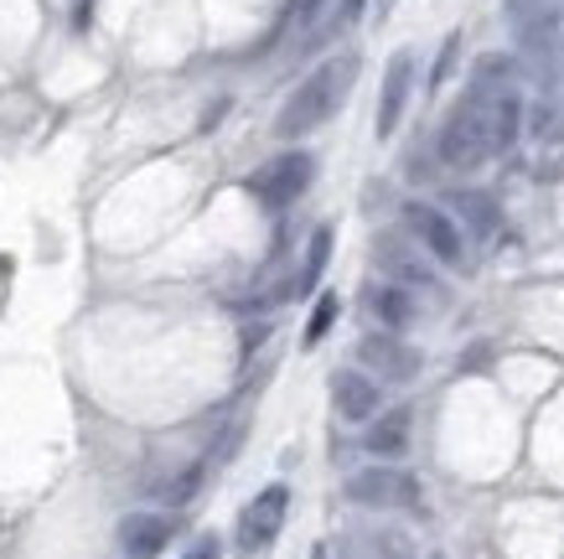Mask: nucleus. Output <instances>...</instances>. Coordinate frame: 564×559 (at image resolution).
Returning a JSON list of instances; mask_svg holds the SVG:
<instances>
[{"label": "nucleus", "instance_id": "nucleus-1", "mask_svg": "<svg viewBox=\"0 0 564 559\" xmlns=\"http://www.w3.org/2000/svg\"><path fill=\"white\" fill-rule=\"evenodd\" d=\"M352 78H358V57H352V52H347V57L322 63V68L311 73L306 84L285 99V109H280V119H274V136H280V140H301V136H311L316 125H326V119L337 115V104L347 99Z\"/></svg>", "mask_w": 564, "mask_h": 559}, {"label": "nucleus", "instance_id": "nucleus-2", "mask_svg": "<svg viewBox=\"0 0 564 559\" xmlns=\"http://www.w3.org/2000/svg\"><path fill=\"white\" fill-rule=\"evenodd\" d=\"M487 155H492V99H487V88L477 84L456 104V115L445 119L441 161L456 171H471V166H481Z\"/></svg>", "mask_w": 564, "mask_h": 559}, {"label": "nucleus", "instance_id": "nucleus-3", "mask_svg": "<svg viewBox=\"0 0 564 559\" xmlns=\"http://www.w3.org/2000/svg\"><path fill=\"white\" fill-rule=\"evenodd\" d=\"M311 171H316V161H311L306 151L274 155L270 166H259L254 176H249V192H254L264 207H291L295 197L311 186Z\"/></svg>", "mask_w": 564, "mask_h": 559}, {"label": "nucleus", "instance_id": "nucleus-4", "mask_svg": "<svg viewBox=\"0 0 564 559\" xmlns=\"http://www.w3.org/2000/svg\"><path fill=\"white\" fill-rule=\"evenodd\" d=\"M347 497L362 508H420V482L404 472H389V466H373V472H358L347 482Z\"/></svg>", "mask_w": 564, "mask_h": 559}, {"label": "nucleus", "instance_id": "nucleus-5", "mask_svg": "<svg viewBox=\"0 0 564 559\" xmlns=\"http://www.w3.org/2000/svg\"><path fill=\"white\" fill-rule=\"evenodd\" d=\"M285 508H291V492L280 487H264L243 508V518H239V555H259V549H270L274 544V534H280V524H285Z\"/></svg>", "mask_w": 564, "mask_h": 559}, {"label": "nucleus", "instance_id": "nucleus-6", "mask_svg": "<svg viewBox=\"0 0 564 559\" xmlns=\"http://www.w3.org/2000/svg\"><path fill=\"white\" fill-rule=\"evenodd\" d=\"M404 228H410L420 244H425L430 255L441 259V265H462V234H456V223L435 213L430 203H410L404 207Z\"/></svg>", "mask_w": 564, "mask_h": 559}, {"label": "nucleus", "instance_id": "nucleus-7", "mask_svg": "<svg viewBox=\"0 0 564 559\" xmlns=\"http://www.w3.org/2000/svg\"><path fill=\"white\" fill-rule=\"evenodd\" d=\"M410 84H414V57L410 52H393L389 73H383V88H378V140H389L393 130H399V115H404Z\"/></svg>", "mask_w": 564, "mask_h": 559}, {"label": "nucleus", "instance_id": "nucleus-8", "mask_svg": "<svg viewBox=\"0 0 564 559\" xmlns=\"http://www.w3.org/2000/svg\"><path fill=\"white\" fill-rule=\"evenodd\" d=\"M358 357L368 363V368L383 373V378H393V384H410L414 373H420V353H414V347H404V342H393V332L362 337Z\"/></svg>", "mask_w": 564, "mask_h": 559}, {"label": "nucleus", "instance_id": "nucleus-9", "mask_svg": "<svg viewBox=\"0 0 564 559\" xmlns=\"http://www.w3.org/2000/svg\"><path fill=\"white\" fill-rule=\"evenodd\" d=\"M176 524L172 518H161V513H130L120 524V544L130 559H155L166 544H172Z\"/></svg>", "mask_w": 564, "mask_h": 559}, {"label": "nucleus", "instance_id": "nucleus-10", "mask_svg": "<svg viewBox=\"0 0 564 559\" xmlns=\"http://www.w3.org/2000/svg\"><path fill=\"white\" fill-rule=\"evenodd\" d=\"M343 559H420V549L399 528H368V534H352L343 544Z\"/></svg>", "mask_w": 564, "mask_h": 559}, {"label": "nucleus", "instance_id": "nucleus-11", "mask_svg": "<svg viewBox=\"0 0 564 559\" xmlns=\"http://www.w3.org/2000/svg\"><path fill=\"white\" fill-rule=\"evenodd\" d=\"M332 399H337V409H343L347 420H368V415H378V384L373 378H362V373H352V368L332 373Z\"/></svg>", "mask_w": 564, "mask_h": 559}, {"label": "nucleus", "instance_id": "nucleus-12", "mask_svg": "<svg viewBox=\"0 0 564 559\" xmlns=\"http://www.w3.org/2000/svg\"><path fill=\"white\" fill-rule=\"evenodd\" d=\"M368 305H373V316L389 326V332H404V326L414 322V301L399 286H373L368 290Z\"/></svg>", "mask_w": 564, "mask_h": 559}, {"label": "nucleus", "instance_id": "nucleus-13", "mask_svg": "<svg viewBox=\"0 0 564 559\" xmlns=\"http://www.w3.org/2000/svg\"><path fill=\"white\" fill-rule=\"evenodd\" d=\"M368 451L373 456H399L404 445H410V409H393V415H383V420L368 430Z\"/></svg>", "mask_w": 564, "mask_h": 559}, {"label": "nucleus", "instance_id": "nucleus-14", "mask_svg": "<svg viewBox=\"0 0 564 559\" xmlns=\"http://www.w3.org/2000/svg\"><path fill=\"white\" fill-rule=\"evenodd\" d=\"M518 125H523V104H518V94H497L492 99V151H508V146H513Z\"/></svg>", "mask_w": 564, "mask_h": 559}, {"label": "nucleus", "instance_id": "nucleus-15", "mask_svg": "<svg viewBox=\"0 0 564 559\" xmlns=\"http://www.w3.org/2000/svg\"><path fill=\"white\" fill-rule=\"evenodd\" d=\"M326 259H332V228H316L311 234V249H306V265H301V275H295V295H306V290H316V280H322V270H326Z\"/></svg>", "mask_w": 564, "mask_h": 559}, {"label": "nucleus", "instance_id": "nucleus-16", "mask_svg": "<svg viewBox=\"0 0 564 559\" xmlns=\"http://www.w3.org/2000/svg\"><path fill=\"white\" fill-rule=\"evenodd\" d=\"M456 213L471 223V234H481V238L497 234V203L487 192H456Z\"/></svg>", "mask_w": 564, "mask_h": 559}, {"label": "nucleus", "instance_id": "nucleus-17", "mask_svg": "<svg viewBox=\"0 0 564 559\" xmlns=\"http://www.w3.org/2000/svg\"><path fill=\"white\" fill-rule=\"evenodd\" d=\"M378 265H389V270L399 275V280H410V286H425V280H430L425 265H420V259H410L404 249H399V244H389V238L378 244Z\"/></svg>", "mask_w": 564, "mask_h": 559}, {"label": "nucleus", "instance_id": "nucleus-18", "mask_svg": "<svg viewBox=\"0 0 564 559\" xmlns=\"http://www.w3.org/2000/svg\"><path fill=\"white\" fill-rule=\"evenodd\" d=\"M337 311H343V301L326 290L322 301H316V311H311V322H306V347H316V342L332 332V322H337Z\"/></svg>", "mask_w": 564, "mask_h": 559}, {"label": "nucleus", "instance_id": "nucleus-19", "mask_svg": "<svg viewBox=\"0 0 564 559\" xmlns=\"http://www.w3.org/2000/svg\"><path fill=\"white\" fill-rule=\"evenodd\" d=\"M203 472H207V461H197V466H187V472L176 476L172 487H166V503H187L192 492L203 487Z\"/></svg>", "mask_w": 564, "mask_h": 559}, {"label": "nucleus", "instance_id": "nucleus-20", "mask_svg": "<svg viewBox=\"0 0 564 559\" xmlns=\"http://www.w3.org/2000/svg\"><path fill=\"white\" fill-rule=\"evenodd\" d=\"M456 52H462V36L451 32V36H445V47H441V63H435V73H430V88H441L445 78H451V63H456Z\"/></svg>", "mask_w": 564, "mask_h": 559}, {"label": "nucleus", "instance_id": "nucleus-21", "mask_svg": "<svg viewBox=\"0 0 564 559\" xmlns=\"http://www.w3.org/2000/svg\"><path fill=\"white\" fill-rule=\"evenodd\" d=\"M322 6H326V0H295V21H301V26H311V21L322 17Z\"/></svg>", "mask_w": 564, "mask_h": 559}, {"label": "nucleus", "instance_id": "nucleus-22", "mask_svg": "<svg viewBox=\"0 0 564 559\" xmlns=\"http://www.w3.org/2000/svg\"><path fill=\"white\" fill-rule=\"evenodd\" d=\"M187 559H218V539H213V534H207V539H197L187 549Z\"/></svg>", "mask_w": 564, "mask_h": 559}, {"label": "nucleus", "instance_id": "nucleus-23", "mask_svg": "<svg viewBox=\"0 0 564 559\" xmlns=\"http://www.w3.org/2000/svg\"><path fill=\"white\" fill-rule=\"evenodd\" d=\"M362 6H368V0H343V17H347V21L362 17Z\"/></svg>", "mask_w": 564, "mask_h": 559}, {"label": "nucleus", "instance_id": "nucleus-24", "mask_svg": "<svg viewBox=\"0 0 564 559\" xmlns=\"http://www.w3.org/2000/svg\"><path fill=\"white\" fill-rule=\"evenodd\" d=\"M311 559H326V549H322V544H316V555H311Z\"/></svg>", "mask_w": 564, "mask_h": 559}]
</instances>
